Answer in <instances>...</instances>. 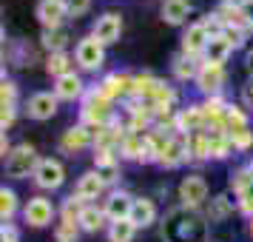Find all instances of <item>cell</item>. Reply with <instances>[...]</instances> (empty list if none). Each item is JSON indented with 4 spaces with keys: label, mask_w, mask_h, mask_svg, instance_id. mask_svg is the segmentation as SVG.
I'll return each instance as SVG.
<instances>
[{
    "label": "cell",
    "mask_w": 253,
    "mask_h": 242,
    "mask_svg": "<svg viewBox=\"0 0 253 242\" xmlns=\"http://www.w3.org/2000/svg\"><path fill=\"white\" fill-rule=\"evenodd\" d=\"M37 165H40L37 148H35V145H29V143H20V145H14L12 154L6 157V177H12V180L35 177Z\"/></svg>",
    "instance_id": "obj_1"
},
{
    "label": "cell",
    "mask_w": 253,
    "mask_h": 242,
    "mask_svg": "<svg viewBox=\"0 0 253 242\" xmlns=\"http://www.w3.org/2000/svg\"><path fill=\"white\" fill-rule=\"evenodd\" d=\"M239 43H242V32H219V35L211 37L205 54H202V63H208V66H225Z\"/></svg>",
    "instance_id": "obj_2"
},
{
    "label": "cell",
    "mask_w": 253,
    "mask_h": 242,
    "mask_svg": "<svg viewBox=\"0 0 253 242\" xmlns=\"http://www.w3.org/2000/svg\"><path fill=\"white\" fill-rule=\"evenodd\" d=\"M74 63H77L83 71H100L103 63H105V46L94 35L80 37L77 46H74Z\"/></svg>",
    "instance_id": "obj_3"
},
{
    "label": "cell",
    "mask_w": 253,
    "mask_h": 242,
    "mask_svg": "<svg viewBox=\"0 0 253 242\" xmlns=\"http://www.w3.org/2000/svg\"><path fill=\"white\" fill-rule=\"evenodd\" d=\"M32 180H35V185L40 191H57L60 185L66 183V165L57 157H46V160H40Z\"/></svg>",
    "instance_id": "obj_4"
},
{
    "label": "cell",
    "mask_w": 253,
    "mask_h": 242,
    "mask_svg": "<svg viewBox=\"0 0 253 242\" xmlns=\"http://www.w3.org/2000/svg\"><path fill=\"white\" fill-rule=\"evenodd\" d=\"M54 205H51V199L43 194L37 196H29V202L23 205V219L26 225H32V228H46V225H51L54 222Z\"/></svg>",
    "instance_id": "obj_5"
},
{
    "label": "cell",
    "mask_w": 253,
    "mask_h": 242,
    "mask_svg": "<svg viewBox=\"0 0 253 242\" xmlns=\"http://www.w3.org/2000/svg\"><path fill=\"white\" fill-rule=\"evenodd\" d=\"M208 183L202 174H188V177H182V183H179V202H182L185 208H199L202 202L208 199Z\"/></svg>",
    "instance_id": "obj_6"
},
{
    "label": "cell",
    "mask_w": 253,
    "mask_h": 242,
    "mask_svg": "<svg viewBox=\"0 0 253 242\" xmlns=\"http://www.w3.org/2000/svg\"><path fill=\"white\" fill-rule=\"evenodd\" d=\"M91 35L103 43V46H114L120 35H123V14L120 12H105L100 14L91 26Z\"/></svg>",
    "instance_id": "obj_7"
},
{
    "label": "cell",
    "mask_w": 253,
    "mask_h": 242,
    "mask_svg": "<svg viewBox=\"0 0 253 242\" xmlns=\"http://www.w3.org/2000/svg\"><path fill=\"white\" fill-rule=\"evenodd\" d=\"M60 108V100L54 92H37L29 97V103H26V114L29 120H37V123H43V120H51V117L57 114Z\"/></svg>",
    "instance_id": "obj_8"
},
{
    "label": "cell",
    "mask_w": 253,
    "mask_h": 242,
    "mask_svg": "<svg viewBox=\"0 0 253 242\" xmlns=\"http://www.w3.org/2000/svg\"><path fill=\"white\" fill-rule=\"evenodd\" d=\"M69 14V0H40L37 3V20L43 23V29H63Z\"/></svg>",
    "instance_id": "obj_9"
},
{
    "label": "cell",
    "mask_w": 253,
    "mask_h": 242,
    "mask_svg": "<svg viewBox=\"0 0 253 242\" xmlns=\"http://www.w3.org/2000/svg\"><path fill=\"white\" fill-rule=\"evenodd\" d=\"M188 160V134L173 131L171 137H165V145L160 151V165L165 168H176Z\"/></svg>",
    "instance_id": "obj_10"
},
{
    "label": "cell",
    "mask_w": 253,
    "mask_h": 242,
    "mask_svg": "<svg viewBox=\"0 0 253 242\" xmlns=\"http://www.w3.org/2000/svg\"><path fill=\"white\" fill-rule=\"evenodd\" d=\"M211 37L213 35H211V29L202 20L199 23H191L188 32L182 35V54H188V57H202L208 43H211Z\"/></svg>",
    "instance_id": "obj_11"
},
{
    "label": "cell",
    "mask_w": 253,
    "mask_h": 242,
    "mask_svg": "<svg viewBox=\"0 0 253 242\" xmlns=\"http://www.w3.org/2000/svg\"><path fill=\"white\" fill-rule=\"evenodd\" d=\"M194 83L205 97H216V94H222V86H225V66H208V63H202Z\"/></svg>",
    "instance_id": "obj_12"
},
{
    "label": "cell",
    "mask_w": 253,
    "mask_h": 242,
    "mask_svg": "<svg viewBox=\"0 0 253 242\" xmlns=\"http://www.w3.org/2000/svg\"><path fill=\"white\" fill-rule=\"evenodd\" d=\"M105 191V180L100 177L97 171H85L77 180V185H74V199L80 202V205H91V199H97V196Z\"/></svg>",
    "instance_id": "obj_13"
},
{
    "label": "cell",
    "mask_w": 253,
    "mask_h": 242,
    "mask_svg": "<svg viewBox=\"0 0 253 242\" xmlns=\"http://www.w3.org/2000/svg\"><path fill=\"white\" fill-rule=\"evenodd\" d=\"M134 199H137V196H131L128 191H111V194L105 196V202H103L105 217L111 219V222L128 219L131 217V208H134Z\"/></svg>",
    "instance_id": "obj_14"
},
{
    "label": "cell",
    "mask_w": 253,
    "mask_h": 242,
    "mask_svg": "<svg viewBox=\"0 0 253 242\" xmlns=\"http://www.w3.org/2000/svg\"><path fill=\"white\" fill-rule=\"evenodd\" d=\"M54 94H57V100H63V103L83 100V97H85V83H83L80 74L69 71V74H63V77L54 80Z\"/></svg>",
    "instance_id": "obj_15"
},
{
    "label": "cell",
    "mask_w": 253,
    "mask_h": 242,
    "mask_svg": "<svg viewBox=\"0 0 253 242\" xmlns=\"http://www.w3.org/2000/svg\"><path fill=\"white\" fill-rule=\"evenodd\" d=\"M94 143V131L88 126H74L69 131H63V137H60V148L63 151H83L88 148Z\"/></svg>",
    "instance_id": "obj_16"
},
{
    "label": "cell",
    "mask_w": 253,
    "mask_h": 242,
    "mask_svg": "<svg viewBox=\"0 0 253 242\" xmlns=\"http://www.w3.org/2000/svg\"><path fill=\"white\" fill-rule=\"evenodd\" d=\"M128 219L137 225V231L139 228H151V225L157 222V205H154V199H148V196H137Z\"/></svg>",
    "instance_id": "obj_17"
},
{
    "label": "cell",
    "mask_w": 253,
    "mask_h": 242,
    "mask_svg": "<svg viewBox=\"0 0 253 242\" xmlns=\"http://www.w3.org/2000/svg\"><path fill=\"white\" fill-rule=\"evenodd\" d=\"M105 211L97 205H80V217H77V222H80V231H85V234H97V231L105 228Z\"/></svg>",
    "instance_id": "obj_18"
},
{
    "label": "cell",
    "mask_w": 253,
    "mask_h": 242,
    "mask_svg": "<svg viewBox=\"0 0 253 242\" xmlns=\"http://www.w3.org/2000/svg\"><path fill=\"white\" fill-rule=\"evenodd\" d=\"M131 86H134V77H128V74H108L97 89H100L108 100H114V97H123V94L131 92Z\"/></svg>",
    "instance_id": "obj_19"
},
{
    "label": "cell",
    "mask_w": 253,
    "mask_h": 242,
    "mask_svg": "<svg viewBox=\"0 0 253 242\" xmlns=\"http://www.w3.org/2000/svg\"><path fill=\"white\" fill-rule=\"evenodd\" d=\"M191 14V3L188 0H165L162 3V20L168 26H182Z\"/></svg>",
    "instance_id": "obj_20"
},
{
    "label": "cell",
    "mask_w": 253,
    "mask_h": 242,
    "mask_svg": "<svg viewBox=\"0 0 253 242\" xmlns=\"http://www.w3.org/2000/svg\"><path fill=\"white\" fill-rule=\"evenodd\" d=\"M248 111L242 108V105H228V111H225V120H222V128L228 131V134H236V131H245L248 128Z\"/></svg>",
    "instance_id": "obj_21"
},
{
    "label": "cell",
    "mask_w": 253,
    "mask_h": 242,
    "mask_svg": "<svg viewBox=\"0 0 253 242\" xmlns=\"http://www.w3.org/2000/svg\"><path fill=\"white\" fill-rule=\"evenodd\" d=\"M108 242H134L137 237V225L131 219H120V222H108Z\"/></svg>",
    "instance_id": "obj_22"
},
{
    "label": "cell",
    "mask_w": 253,
    "mask_h": 242,
    "mask_svg": "<svg viewBox=\"0 0 253 242\" xmlns=\"http://www.w3.org/2000/svg\"><path fill=\"white\" fill-rule=\"evenodd\" d=\"M230 214H233V199H228V194H219L211 199V205H208V219L211 222H225Z\"/></svg>",
    "instance_id": "obj_23"
},
{
    "label": "cell",
    "mask_w": 253,
    "mask_h": 242,
    "mask_svg": "<svg viewBox=\"0 0 253 242\" xmlns=\"http://www.w3.org/2000/svg\"><path fill=\"white\" fill-rule=\"evenodd\" d=\"M199 74V66H196V57H188V54H176L173 57V77L176 80H196Z\"/></svg>",
    "instance_id": "obj_24"
},
{
    "label": "cell",
    "mask_w": 253,
    "mask_h": 242,
    "mask_svg": "<svg viewBox=\"0 0 253 242\" xmlns=\"http://www.w3.org/2000/svg\"><path fill=\"white\" fill-rule=\"evenodd\" d=\"M66 43H69V35L63 29H43V48H48V54L66 51Z\"/></svg>",
    "instance_id": "obj_25"
},
{
    "label": "cell",
    "mask_w": 253,
    "mask_h": 242,
    "mask_svg": "<svg viewBox=\"0 0 253 242\" xmlns=\"http://www.w3.org/2000/svg\"><path fill=\"white\" fill-rule=\"evenodd\" d=\"M17 214V194L12 188H0V219L3 222H12V217Z\"/></svg>",
    "instance_id": "obj_26"
},
{
    "label": "cell",
    "mask_w": 253,
    "mask_h": 242,
    "mask_svg": "<svg viewBox=\"0 0 253 242\" xmlns=\"http://www.w3.org/2000/svg\"><path fill=\"white\" fill-rule=\"evenodd\" d=\"M46 71H48V74H54V80L63 77V74H69V71H71V57L66 54V51H54V54H48Z\"/></svg>",
    "instance_id": "obj_27"
},
{
    "label": "cell",
    "mask_w": 253,
    "mask_h": 242,
    "mask_svg": "<svg viewBox=\"0 0 253 242\" xmlns=\"http://www.w3.org/2000/svg\"><path fill=\"white\" fill-rule=\"evenodd\" d=\"M80 234V222L77 219H60L57 222V242H74Z\"/></svg>",
    "instance_id": "obj_28"
},
{
    "label": "cell",
    "mask_w": 253,
    "mask_h": 242,
    "mask_svg": "<svg viewBox=\"0 0 253 242\" xmlns=\"http://www.w3.org/2000/svg\"><path fill=\"white\" fill-rule=\"evenodd\" d=\"M111 165H120L114 148H94V168H111Z\"/></svg>",
    "instance_id": "obj_29"
},
{
    "label": "cell",
    "mask_w": 253,
    "mask_h": 242,
    "mask_svg": "<svg viewBox=\"0 0 253 242\" xmlns=\"http://www.w3.org/2000/svg\"><path fill=\"white\" fill-rule=\"evenodd\" d=\"M230 145H233V151H248L253 145V131L251 128H245V131L230 134Z\"/></svg>",
    "instance_id": "obj_30"
},
{
    "label": "cell",
    "mask_w": 253,
    "mask_h": 242,
    "mask_svg": "<svg viewBox=\"0 0 253 242\" xmlns=\"http://www.w3.org/2000/svg\"><path fill=\"white\" fill-rule=\"evenodd\" d=\"M0 103L17 105V86H14L12 80H3V86H0Z\"/></svg>",
    "instance_id": "obj_31"
},
{
    "label": "cell",
    "mask_w": 253,
    "mask_h": 242,
    "mask_svg": "<svg viewBox=\"0 0 253 242\" xmlns=\"http://www.w3.org/2000/svg\"><path fill=\"white\" fill-rule=\"evenodd\" d=\"M91 9V0H69V12L71 17H83V14Z\"/></svg>",
    "instance_id": "obj_32"
},
{
    "label": "cell",
    "mask_w": 253,
    "mask_h": 242,
    "mask_svg": "<svg viewBox=\"0 0 253 242\" xmlns=\"http://www.w3.org/2000/svg\"><path fill=\"white\" fill-rule=\"evenodd\" d=\"M3 111H0V128L6 131V128L14 123V111H17V105H0Z\"/></svg>",
    "instance_id": "obj_33"
},
{
    "label": "cell",
    "mask_w": 253,
    "mask_h": 242,
    "mask_svg": "<svg viewBox=\"0 0 253 242\" xmlns=\"http://www.w3.org/2000/svg\"><path fill=\"white\" fill-rule=\"evenodd\" d=\"M94 171L105 180V185H111V183H117V180H120V165H111V168H94Z\"/></svg>",
    "instance_id": "obj_34"
},
{
    "label": "cell",
    "mask_w": 253,
    "mask_h": 242,
    "mask_svg": "<svg viewBox=\"0 0 253 242\" xmlns=\"http://www.w3.org/2000/svg\"><path fill=\"white\" fill-rule=\"evenodd\" d=\"M0 240L3 242H17L20 237H17V228H14L12 222H3V228H0Z\"/></svg>",
    "instance_id": "obj_35"
},
{
    "label": "cell",
    "mask_w": 253,
    "mask_h": 242,
    "mask_svg": "<svg viewBox=\"0 0 253 242\" xmlns=\"http://www.w3.org/2000/svg\"><path fill=\"white\" fill-rule=\"evenodd\" d=\"M242 103L248 105V108H253V77L242 86Z\"/></svg>",
    "instance_id": "obj_36"
},
{
    "label": "cell",
    "mask_w": 253,
    "mask_h": 242,
    "mask_svg": "<svg viewBox=\"0 0 253 242\" xmlns=\"http://www.w3.org/2000/svg\"><path fill=\"white\" fill-rule=\"evenodd\" d=\"M242 12H245L248 29H253V0H242Z\"/></svg>",
    "instance_id": "obj_37"
},
{
    "label": "cell",
    "mask_w": 253,
    "mask_h": 242,
    "mask_svg": "<svg viewBox=\"0 0 253 242\" xmlns=\"http://www.w3.org/2000/svg\"><path fill=\"white\" fill-rule=\"evenodd\" d=\"M245 69L251 71V77H253V48L248 51V54H245Z\"/></svg>",
    "instance_id": "obj_38"
},
{
    "label": "cell",
    "mask_w": 253,
    "mask_h": 242,
    "mask_svg": "<svg viewBox=\"0 0 253 242\" xmlns=\"http://www.w3.org/2000/svg\"><path fill=\"white\" fill-rule=\"evenodd\" d=\"M248 171H251V177H253V162H251V165H248Z\"/></svg>",
    "instance_id": "obj_39"
},
{
    "label": "cell",
    "mask_w": 253,
    "mask_h": 242,
    "mask_svg": "<svg viewBox=\"0 0 253 242\" xmlns=\"http://www.w3.org/2000/svg\"><path fill=\"white\" fill-rule=\"evenodd\" d=\"M251 234H253V217H251Z\"/></svg>",
    "instance_id": "obj_40"
}]
</instances>
